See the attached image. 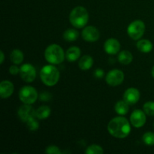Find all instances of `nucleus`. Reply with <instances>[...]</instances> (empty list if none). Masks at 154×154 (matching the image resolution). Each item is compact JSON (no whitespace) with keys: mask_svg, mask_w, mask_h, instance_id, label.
<instances>
[{"mask_svg":"<svg viewBox=\"0 0 154 154\" xmlns=\"http://www.w3.org/2000/svg\"><path fill=\"white\" fill-rule=\"evenodd\" d=\"M133 56L129 51H123L118 54V61L123 65H129L132 63Z\"/></svg>","mask_w":154,"mask_h":154,"instance_id":"19","label":"nucleus"},{"mask_svg":"<svg viewBox=\"0 0 154 154\" xmlns=\"http://www.w3.org/2000/svg\"><path fill=\"white\" fill-rule=\"evenodd\" d=\"M40 78L45 85L52 87L56 85L60 80V72L52 65L45 66L41 69Z\"/></svg>","mask_w":154,"mask_h":154,"instance_id":"3","label":"nucleus"},{"mask_svg":"<svg viewBox=\"0 0 154 154\" xmlns=\"http://www.w3.org/2000/svg\"><path fill=\"white\" fill-rule=\"evenodd\" d=\"M93 65V59L90 56L85 55L81 57L78 63L79 68L83 71L89 70Z\"/></svg>","mask_w":154,"mask_h":154,"instance_id":"16","label":"nucleus"},{"mask_svg":"<svg viewBox=\"0 0 154 154\" xmlns=\"http://www.w3.org/2000/svg\"><path fill=\"white\" fill-rule=\"evenodd\" d=\"M19 98L23 103L32 105L37 100L38 92L33 87L25 86L20 90Z\"/></svg>","mask_w":154,"mask_h":154,"instance_id":"5","label":"nucleus"},{"mask_svg":"<svg viewBox=\"0 0 154 154\" xmlns=\"http://www.w3.org/2000/svg\"><path fill=\"white\" fill-rule=\"evenodd\" d=\"M71 24L75 28L81 29L87 25L89 20V14L87 9L82 6H78L71 11L69 15Z\"/></svg>","mask_w":154,"mask_h":154,"instance_id":"2","label":"nucleus"},{"mask_svg":"<svg viewBox=\"0 0 154 154\" xmlns=\"http://www.w3.org/2000/svg\"><path fill=\"white\" fill-rule=\"evenodd\" d=\"M52 99V95L48 92H42L39 95V99L42 102H49Z\"/></svg>","mask_w":154,"mask_h":154,"instance_id":"28","label":"nucleus"},{"mask_svg":"<svg viewBox=\"0 0 154 154\" xmlns=\"http://www.w3.org/2000/svg\"><path fill=\"white\" fill-rule=\"evenodd\" d=\"M20 75L25 82L32 83L36 78V70L32 65L26 63L20 69Z\"/></svg>","mask_w":154,"mask_h":154,"instance_id":"7","label":"nucleus"},{"mask_svg":"<svg viewBox=\"0 0 154 154\" xmlns=\"http://www.w3.org/2000/svg\"><path fill=\"white\" fill-rule=\"evenodd\" d=\"M104 75H105V72H104V71L101 69H97L94 72V76L97 78H103Z\"/></svg>","mask_w":154,"mask_h":154,"instance_id":"30","label":"nucleus"},{"mask_svg":"<svg viewBox=\"0 0 154 154\" xmlns=\"http://www.w3.org/2000/svg\"><path fill=\"white\" fill-rule=\"evenodd\" d=\"M85 153L87 154H102L104 151L101 146L93 144V145H90L87 147Z\"/></svg>","mask_w":154,"mask_h":154,"instance_id":"23","label":"nucleus"},{"mask_svg":"<svg viewBox=\"0 0 154 154\" xmlns=\"http://www.w3.org/2000/svg\"><path fill=\"white\" fill-rule=\"evenodd\" d=\"M45 57L47 61L51 64H60L64 61L65 53L63 48L58 45L53 44L46 48Z\"/></svg>","mask_w":154,"mask_h":154,"instance_id":"4","label":"nucleus"},{"mask_svg":"<svg viewBox=\"0 0 154 154\" xmlns=\"http://www.w3.org/2000/svg\"><path fill=\"white\" fill-rule=\"evenodd\" d=\"M137 48L138 51H141V53H150L153 50V44L150 41L147 39H142V40L138 41L137 43Z\"/></svg>","mask_w":154,"mask_h":154,"instance_id":"17","label":"nucleus"},{"mask_svg":"<svg viewBox=\"0 0 154 154\" xmlns=\"http://www.w3.org/2000/svg\"><path fill=\"white\" fill-rule=\"evenodd\" d=\"M130 122L134 127H142L146 123L145 112L140 109L135 110L130 116Z\"/></svg>","mask_w":154,"mask_h":154,"instance_id":"11","label":"nucleus"},{"mask_svg":"<svg viewBox=\"0 0 154 154\" xmlns=\"http://www.w3.org/2000/svg\"><path fill=\"white\" fill-rule=\"evenodd\" d=\"M153 126H154V124H153Z\"/></svg>","mask_w":154,"mask_h":154,"instance_id":"33","label":"nucleus"},{"mask_svg":"<svg viewBox=\"0 0 154 154\" xmlns=\"http://www.w3.org/2000/svg\"><path fill=\"white\" fill-rule=\"evenodd\" d=\"M129 104L125 101H118L114 106V109L119 115H125L129 112Z\"/></svg>","mask_w":154,"mask_h":154,"instance_id":"20","label":"nucleus"},{"mask_svg":"<svg viewBox=\"0 0 154 154\" xmlns=\"http://www.w3.org/2000/svg\"><path fill=\"white\" fill-rule=\"evenodd\" d=\"M14 84L9 81H2L0 84V96L2 99L10 97L14 93Z\"/></svg>","mask_w":154,"mask_h":154,"instance_id":"14","label":"nucleus"},{"mask_svg":"<svg viewBox=\"0 0 154 154\" xmlns=\"http://www.w3.org/2000/svg\"><path fill=\"white\" fill-rule=\"evenodd\" d=\"M104 49L108 54L114 55L120 51V44L116 38H109L105 42Z\"/></svg>","mask_w":154,"mask_h":154,"instance_id":"13","label":"nucleus"},{"mask_svg":"<svg viewBox=\"0 0 154 154\" xmlns=\"http://www.w3.org/2000/svg\"><path fill=\"white\" fill-rule=\"evenodd\" d=\"M145 32V24L141 20H136L131 23L127 28V33L133 40L141 38Z\"/></svg>","mask_w":154,"mask_h":154,"instance_id":"6","label":"nucleus"},{"mask_svg":"<svg viewBox=\"0 0 154 154\" xmlns=\"http://www.w3.org/2000/svg\"><path fill=\"white\" fill-rule=\"evenodd\" d=\"M79 33L74 29H69L63 33V38L67 42H75L78 39Z\"/></svg>","mask_w":154,"mask_h":154,"instance_id":"22","label":"nucleus"},{"mask_svg":"<svg viewBox=\"0 0 154 154\" xmlns=\"http://www.w3.org/2000/svg\"><path fill=\"white\" fill-rule=\"evenodd\" d=\"M17 114L20 119L25 123L34 117H36L35 111L34 110V108L30 106V105H27V104H24L23 105L20 107Z\"/></svg>","mask_w":154,"mask_h":154,"instance_id":"9","label":"nucleus"},{"mask_svg":"<svg viewBox=\"0 0 154 154\" xmlns=\"http://www.w3.org/2000/svg\"><path fill=\"white\" fill-rule=\"evenodd\" d=\"M9 72L12 75H17L20 72V69L17 66H11L9 69Z\"/></svg>","mask_w":154,"mask_h":154,"instance_id":"29","label":"nucleus"},{"mask_svg":"<svg viewBox=\"0 0 154 154\" xmlns=\"http://www.w3.org/2000/svg\"><path fill=\"white\" fill-rule=\"evenodd\" d=\"M82 37L86 42H94L99 40L100 32L96 27L93 26H88L83 29Z\"/></svg>","mask_w":154,"mask_h":154,"instance_id":"10","label":"nucleus"},{"mask_svg":"<svg viewBox=\"0 0 154 154\" xmlns=\"http://www.w3.org/2000/svg\"><path fill=\"white\" fill-rule=\"evenodd\" d=\"M26 125L28 129L30 131H37L39 128V123L37 120H35V117L31 119L29 121L26 122Z\"/></svg>","mask_w":154,"mask_h":154,"instance_id":"26","label":"nucleus"},{"mask_svg":"<svg viewBox=\"0 0 154 154\" xmlns=\"http://www.w3.org/2000/svg\"><path fill=\"white\" fill-rule=\"evenodd\" d=\"M124 80V74L119 69H112L106 75L105 81L110 86L116 87L123 83Z\"/></svg>","mask_w":154,"mask_h":154,"instance_id":"8","label":"nucleus"},{"mask_svg":"<svg viewBox=\"0 0 154 154\" xmlns=\"http://www.w3.org/2000/svg\"><path fill=\"white\" fill-rule=\"evenodd\" d=\"M144 111L149 116H154V102H147L143 106Z\"/></svg>","mask_w":154,"mask_h":154,"instance_id":"25","label":"nucleus"},{"mask_svg":"<svg viewBox=\"0 0 154 154\" xmlns=\"http://www.w3.org/2000/svg\"><path fill=\"white\" fill-rule=\"evenodd\" d=\"M108 130L114 138H124L130 133L131 126L127 119L123 117H117L109 122Z\"/></svg>","mask_w":154,"mask_h":154,"instance_id":"1","label":"nucleus"},{"mask_svg":"<svg viewBox=\"0 0 154 154\" xmlns=\"http://www.w3.org/2000/svg\"><path fill=\"white\" fill-rule=\"evenodd\" d=\"M81 56V50L78 47H71L67 50L66 57L68 61L75 62L78 60Z\"/></svg>","mask_w":154,"mask_h":154,"instance_id":"15","label":"nucleus"},{"mask_svg":"<svg viewBox=\"0 0 154 154\" xmlns=\"http://www.w3.org/2000/svg\"><path fill=\"white\" fill-rule=\"evenodd\" d=\"M151 73H152V76L153 77V78H154V66L153 67V69H152V72H151Z\"/></svg>","mask_w":154,"mask_h":154,"instance_id":"32","label":"nucleus"},{"mask_svg":"<svg viewBox=\"0 0 154 154\" xmlns=\"http://www.w3.org/2000/svg\"><path fill=\"white\" fill-rule=\"evenodd\" d=\"M0 54H1V58H0V63L1 64H2L3 62H4V60H5V56H4V53H3V51H0Z\"/></svg>","mask_w":154,"mask_h":154,"instance_id":"31","label":"nucleus"},{"mask_svg":"<svg viewBox=\"0 0 154 154\" xmlns=\"http://www.w3.org/2000/svg\"><path fill=\"white\" fill-rule=\"evenodd\" d=\"M143 141L144 144L148 146L154 145V133L151 132H147L143 135Z\"/></svg>","mask_w":154,"mask_h":154,"instance_id":"24","label":"nucleus"},{"mask_svg":"<svg viewBox=\"0 0 154 154\" xmlns=\"http://www.w3.org/2000/svg\"><path fill=\"white\" fill-rule=\"evenodd\" d=\"M45 153L48 154H60L61 153V151H60V148L58 147H57V146L51 145L47 147L46 150H45Z\"/></svg>","mask_w":154,"mask_h":154,"instance_id":"27","label":"nucleus"},{"mask_svg":"<svg viewBox=\"0 0 154 154\" xmlns=\"http://www.w3.org/2000/svg\"><path fill=\"white\" fill-rule=\"evenodd\" d=\"M23 54L22 51L20 50L15 49L14 51H11L10 54V59L11 61L14 63V64L19 65L20 63H22V62L23 61Z\"/></svg>","mask_w":154,"mask_h":154,"instance_id":"21","label":"nucleus"},{"mask_svg":"<svg viewBox=\"0 0 154 154\" xmlns=\"http://www.w3.org/2000/svg\"><path fill=\"white\" fill-rule=\"evenodd\" d=\"M51 108L46 105H43L38 108L35 111V116L39 120H45L51 115Z\"/></svg>","mask_w":154,"mask_h":154,"instance_id":"18","label":"nucleus"},{"mask_svg":"<svg viewBox=\"0 0 154 154\" xmlns=\"http://www.w3.org/2000/svg\"><path fill=\"white\" fill-rule=\"evenodd\" d=\"M140 92L136 88L127 89L123 95V100L127 102L129 105H135L139 101Z\"/></svg>","mask_w":154,"mask_h":154,"instance_id":"12","label":"nucleus"}]
</instances>
